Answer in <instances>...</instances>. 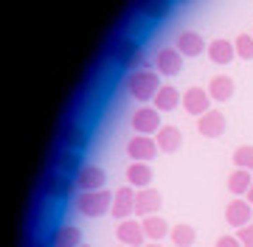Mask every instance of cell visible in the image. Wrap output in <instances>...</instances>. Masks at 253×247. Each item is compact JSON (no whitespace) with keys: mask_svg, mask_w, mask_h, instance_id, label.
Listing matches in <instances>:
<instances>
[{"mask_svg":"<svg viewBox=\"0 0 253 247\" xmlns=\"http://www.w3.org/2000/svg\"><path fill=\"white\" fill-rule=\"evenodd\" d=\"M107 54L113 56L121 68H129V71H135L138 65L144 62V51L138 45V39H132L129 34H116V37H110Z\"/></svg>","mask_w":253,"mask_h":247,"instance_id":"6da1fadb","label":"cell"},{"mask_svg":"<svg viewBox=\"0 0 253 247\" xmlns=\"http://www.w3.org/2000/svg\"><path fill=\"white\" fill-rule=\"evenodd\" d=\"M161 90V79L158 73L152 71H144V68H138V71H129L126 76V93L138 101H152Z\"/></svg>","mask_w":253,"mask_h":247,"instance_id":"7a4b0ae2","label":"cell"},{"mask_svg":"<svg viewBox=\"0 0 253 247\" xmlns=\"http://www.w3.org/2000/svg\"><path fill=\"white\" fill-rule=\"evenodd\" d=\"M113 200H116V194L104 191V188H99V191H82L76 197V211H79L82 216L99 219V216L113 211Z\"/></svg>","mask_w":253,"mask_h":247,"instance_id":"3957f363","label":"cell"},{"mask_svg":"<svg viewBox=\"0 0 253 247\" xmlns=\"http://www.w3.org/2000/svg\"><path fill=\"white\" fill-rule=\"evenodd\" d=\"M56 143L65 149H84L87 146V129L82 127L79 121H65V124H59V129H56Z\"/></svg>","mask_w":253,"mask_h":247,"instance_id":"277c9868","label":"cell"},{"mask_svg":"<svg viewBox=\"0 0 253 247\" xmlns=\"http://www.w3.org/2000/svg\"><path fill=\"white\" fill-rule=\"evenodd\" d=\"M104 180H107V174L96 163H84L76 172V177H73V183H76L79 191H99V188H104Z\"/></svg>","mask_w":253,"mask_h":247,"instance_id":"5b68a950","label":"cell"},{"mask_svg":"<svg viewBox=\"0 0 253 247\" xmlns=\"http://www.w3.org/2000/svg\"><path fill=\"white\" fill-rule=\"evenodd\" d=\"M158 152H161V149H158L152 135H135L126 143V155L132 157V163H149Z\"/></svg>","mask_w":253,"mask_h":247,"instance_id":"8992f818","label":"cell"},{"mask_svg":"<svg viewBox=\"0 0 253 247\" xmlns=\"http://www.w3.org/2000/svg\"><path fill=\"white\" fill-rule=\"evenodd\" d=\"M225 222L231 225V228H245V225H251L253 222V205L245 197H236V200H231L225 205Z\"/></svg>","mask_w":253,"mask_h":247,"instance_id":"52a82bcc","label":"cell"},{"mask_svg":"<svg viewBox=\"0 0 253 247\" xmlns=\"http://www.w3.org/2000/svg\"><path fill=\"white\" fill-rule=\"evenodd\" d=\"M132 129H135V135H158V129H161V110L138 107L135 115H132Z\"/></svg>","mask_w":253,"mask_h":247,"instance_id":"ba28073f","label":"cell"},{"mask_svg":"<svg viewBox=\"0 0 253 247\" xmlns=\"http://www.w3.org/2000/svg\"><path fill=\"white\" fill-rule=\"evenodd\" d=\"M161 205H163V197H161V191L158 188H138L135 191V213L138 216H152V213H158L161 211Z\"/></svg>","mask_w":253,"mask_h":247,"instance_id":"9c48e42d","label":"cell"},{"mask_svg":"<svg viewBox=\"0 0 253 247\" xmlns=\"http://www.w3.org/2000/svg\"><path fill=\"white\" fill-rule=\"evenodd\" d=\"M183 68V54L177 48H161L155 54V71L163 76H177Z\"/></svg>","mask_w":253,"mask_h":247,"instance_id":"30bf717a","label":"cell"},{"mask_svg":"<svg viewBox=\"0 0 253 247\" xmlns=\"http://www.w3.org/2000/svg\"><path fill=\"white\" fill-rule=\"evenodd\" d=\"M183 107H186V112L200 118V115H206L211 110V96H208L206 87H189L183 93Z\"/></svg>","mask_w":253,"mask_h":247,"instance_id":"8fae6325","label":"cell"},{"mask_svg":"<svg viewBox=\"0 0 253 247\" xmlns=\"http://www.w3.org/2000/svg\"><path fill=\"white\" fill-rule=\"evenodd\" d=\"M116 236H118V242H121V245H126V247H144L146 245L144 225H141L138 219H124L121 225H118Z\"/></svg>","mask_w":253,"mask_h":247,"instance_id":"7c38bea8","label":"cell"},{"mask_svg":"<svg viewBox=\"0 0 253 247\" xmlns=\"http://www.w3.org/2000/svg\"><path fill=\"white\" fill-rule=\"evenodd\" d=\"M116 219H129L132 213H135V188L132 185H124V188H118L116 191V200H113V211H110Z\"/></svg>","mask_w":253,"mask_h":247,"instance_id":"4fadbf2b","label":"cell"},{"mask_svg":"<svg viewBox=\"0 0 253 247\" xmlns=\"http://www.w3.org/2000/svg\"><path fill=\"white\" fill-rule=\"evenodd\" d=\"M225 115L219 110H208L206 115H200L197 118V129H200V135H206V138H219L222 132H225Z\"/></svg>","mask_w":253,"mask_h":247,"instance_id":"5bb4252c","label":"cell"},{"mask_svg":"<svg viewBox=\"0 0 253 247\" xmlns=\"http://www.w3.org/2000/svg\"><path fill=\"white\" fill-rule=\"evenodd\" d=\"M155 143H158V149L161 152H166V155H172V152H177V149L183 146V132L177 127H161L158 129V135H155Z\"/></svg>","mask_w":253,"mask_h":247,"instance_id":"9a60e30c","label":"cell"},{"mask_svg":"<svg viewBox=\"0 0 253 247\" xmlns=\"http://www.w3.org/2000/svg\"><path fill=\"white\" fill-rule=\"evenodd\" d=\"M51 166H54L56 172H62V174H71V172H79L82 166V160H79V155L73 152V149H65V146H59L54 152V157H51Z\"/></svg>","mask_w":253,"mask_h":247,"instance_id":"2e32d148","label":"cell"},{"mask_svg":"<svg viewBox=\"0 0 253 247\" xmlns=\"http://www.w3.org/2000/svg\"><path fill=\"white\" fill-rule=\"evenodd\" d=\"M208 56H211V62H217V65H228L231 59H236V48L231 39L225 37H219V39H211L208 42Z\"/></svg>","mask_w":253,"mask_h":247,"instance_id":"e0dca14e","label":"cell"},{"mask_svg":"<svg viewBox=\"0 0 253 247\" xmlns=\"http://www.w3.org/2000/svg\"><path fill=\"white\" fill-rule=\"evenodd\" d=\"M177 51L183 56H200L206 51V39L200 37L197 31H180L177 34Z\"/></svg>","mask_w":253,"mask_h":247,"instance_id":"ac0fdd59","label":"cell"},{"mask_svg":"<svg viewBox=\"0 0 253 247\" xmlns=\"http://www.w3.org/2000/svg\"><path fill=\"white\" fill-rule=\"evenodd\" d=\"M51 245L54 247H82V230L76 225H59L51 233Z\"/></svg>","mask_w":253,"mask_h":247,"instance_id":"d6986e66","label":"cell"},{"mask_svg":"<svg viewBox=\"0 0 253 247\" xmlns=\"http://www.w3.org/2000/svg\"><path fill=\"white\" fill-rule=\"evenodd\" d=\"M152 177H155V172L149 163H129V169H126V183L132 188H149Z\"/></svg>","mask_w":253,"mask_h":247,"instance_id":"ffe728a7","label":"cell"},{"mask_svg":"<svg viewBox=\"0 0 253 247\" xmlns=\"http://www.w3.org/2000/svg\"><path fill=\"white\" fill-rule=\"evenodd\" d=\"M144 233H146V242H161L163 236H169L172 233V228H169V222L163 219V216H158V213H152V216H146L144 222Z\"/></svg>","mask_w":253,"mask_h":247,"instance_id":"44dd1931","label":"cell"},{"mask_svg":"<svg viewBox=\"0 0 253 247\" xmlns=\"http://www.w3.org/2000/svg\"><path fill=\"white\" fill-rule=\"evenodd\" d=\"M180 104V93H177V87H172V84H161V90H158V96L152 99V107L161 112H169L174 110Z\"/></svg>","mask_w":253,"mask_h":247,"instance_id":"7402d4cb","label":"cell"},{"mask_svg":"<svg viewBox=\"0 0 253 247\" xmlns=\"http://www.w3.org/2000/svg\"><path fill=\"white\" fill-rule=\"evenodd\" d=\"M234 90H236V84L228 76H214L208 82V96H211V101H228L234 96Z\"/></svg>","mask_w":253,"mask_h":247,"instance_id":"603a6c76","label":"cell"},{"mask_svg":"<svg viewBox=\"0 0 253 247\" xmlns=\"http://www.w3.org/2000/svg\"><path fill=\"white\" fill-rule=\"evenodd\" d=\"M135 9L144 14V17H152V20H161L169 14L172 9V0H135Z\"/></svg>","mask_w":253,"mask_h":247,"instance_id":"cb8c5ba5","label":"cell"},{"mask_svg":"<svg viewBox=\"0 0 253 247\" xmlns=\"http://www.w3.org/2000/svg\"><path fill=\"white\" fill-rule=\"evenodd\" d=\"M45 194H51V197H62L65 191H71V177L62 172H56V169H51L45 177Z\"/></svg>","mask_w":253,"mask_h":247,"instance_id":"d4e9b609","label":"cell"},{"mask_svg":"<svg viewBox=\"0 0 253 247\" xmlns=\"http://www.w3.org/2000/svg\"><path fill=\"white\" fill-rule=\"evenodd\" d=\"M253 177L248 169H234L231 172V177H228V191L236 194V197H242V194H248V188H251Z\"/></svg>","mask_w":253,"mask_h":247,"instance_id":"484cf974","label":"cell"},{"mask_svg":"<svg viewBox=\"0 0 253 247\" xmlns=\"http://www.w3.org/2000/svg\"><path fill=\"white\" fill-rule=\"evenodd\" d=\"M169 236H172V242L177 247H191L194 245V239H197V233H194V228H191V225H174L172 228V233H169Z\"/></svg>","mask_w":253,"mask_h":247,"instance_id":"4316f807","label":"cell"},{"mask_svg":"<svg viewBox=\"0 0 253 247\" xmlns=\"http://www.w3.org/2000/svg\"><path fill=\"white\" fill-rule=\"evenodd\" d=\"M234 48H236V56H242V59L251 62L253 59V34H239L234 39Z\"/></svg>","mask_w":253,"mask_h":247,"instance_id":"83f0119b","label":"cell"},{"mask_svg":"<svg viewBox=\"0 0 253 247\" xmlns=\"http://www.w3.org/2000/svg\"><path fill=\"white\" fill-rule=\"evenodd\" d=\"M234 163H236V169H248V172H253V146H236Z\"/></svg>","mask_w":253,"mask_h":247,"instance_id":"f1b7e54d","label":"cell"},{"mask_svg":"<svg viewBox=\"0 0 253 247\" xmlns=\"http://www.w3.org/2000/svg\"><path fill=\"white\" fill-rule=\"evenodd\" d=\"M236 239L242 242V247H253V222H251V225H245V228L236 230Z\"/></svg>","mask_w":253,"mask_h":247,"instance_id":"f546056e","label":"cell"},{"mask_svg":"<svg viewBox=\"0 0 253 247\" xmlns=\"http://www.w3.org/2000/svg\"><path fill=\"white\" fill-rule=\"evenodd\" d=\"M214 247H242V242H239L236 236H219Z\"/></svg>","mask_w":253,"mask_h":247,"instance_id":"4dcf8cb0","label":"cell"},{"mask_svg":"<svg viewBox=\"0 0 253 247\" xmlns=\"http://www.w3.org/2000/svg\"><path fill=\"white\" fill-rule=\"evenodd\" d=\"M245 200H248V202L253 205V183H251V188H248V194H245Z\"/></svg>","mask_w":253,"mask_h":247,"instance_id":"1f68e13d","label":"cell"},{"mask_svg":"<svg viewBox=\"0 0 253 247\" xmlns=\"http://www.w3.org/2000/svg\"><path fill=\"white\" fill-rule=\"evenodd\" d=\"M144 247H163V245H161V242H146Z\"/></svg>","mask_w":253,"mask_h":247,"instance_id":"d6a6232c","label":"cell"},{"mask_svg":"<svg viewBox=\"0 0 253 247\" xmlns=\"http://www.w3.org/2000/svg\"><path fill=\"white\" fill-rule=\"evenodd\" d=\"M116 247H126V245H116Z\"/></svg>","mask_w":253,"mask_h":247,"instance_id":"836d02e7","label":"cell"},{"mask_svg":"<svg viewBox=\"0 0 253 247\" xmlns=\"http://www.w3.org/2000/svg\"><path fill=\"white\" fill-rule=\"evenodd\" d=\"M177 3H183V0H177Z\"/></svg>","mask_w":253,"mask_h":247,"instance_id":"e575fe53","label":"cell"},{"mask_svg":"<svg viewBox=\"0 0 253 247\" xmlns=\"http://www.w3.org/2000/svg\"><path fill=\"white\" fill-rule=\"evenodd\" d=\"M82 247H87V245H82Z\"/></svg>","mask_w":253,"mask_h":247,"instance_id":"d590c367","label":"cell"}]
</instances>
